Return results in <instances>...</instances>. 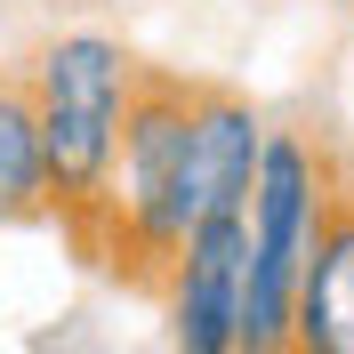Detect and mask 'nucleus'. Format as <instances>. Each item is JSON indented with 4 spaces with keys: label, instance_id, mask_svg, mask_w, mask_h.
Masks as SVG:
<instances>
[{
    "label": "nucleus",
    "instance_id": "1",
    "mask_svg": "<svg viewBox=\"0 0 354 354\" xmlns=\"http://www.w3.org/2000/svg\"><path fill=\"white\" fill-rule=\"evenodd\" d=\"M137 65L105 24H65L24 57L32 113H41V153H48V209L73 250H97V218L113 194V161H121V121L137 97Z\"/></svg>",
    "mask_w": 354,
    "mask_h": 354
},
{
    "label": "nucleus",
    "instance_id": "2",
    "mask_svg": "<svg viewBox=\"0 0 354 354\" xmlns=\"http://www.w3.org/2000/svg\"><path fill=\"white\" fill-rule=\"evenodd\" d=\"M194 234V73L137 65V97L121 121V161L97 218L88 266L121 290H161Z\"/></svg>",
    "mask_w": 354,
    "mask_h": 354
},
{
    "label": "nucleus",
    "instance_id": "3",
    "mask_svg": "<svg viewBox=\"0 0 354 354\" xmlns=\"http://www.w3.org/2000/svg\"><path fill=\"white\" fill-rule=\"evenodd\" d=\"M338 169L330 137L322 129H266V161L258 185H250V274H242V354H290L298 330V282H306V258L322 242V218H330Z\"/></svg>",
    "mask_w": 354,
    "mask_h": 354
},
{
    "label": "nucleus",
    "instance_id": "4",
    "mask_svg": "<svg viewBox=\"0 0 354 354\" xmlns=\"http://www.w3.org/2000/svg\"><path fill=\"white\" fill-rule=\"evenodd\" d=\"M242 274H250V209L201 218L161 282L169 354H242Z\"/></svg>",
    "mask_w": 354,
    "mask_h": 354
},
{
    "label": "nucleus",
    "instance_id": "5",
    "mask_svg": "<svg viewBox=\"0 0 354 354\" xmlns=\"http://www.w3.org/2000/svg\"><path fill=\"white\" fill-rule=\"evenodd\" d=\"M258 161H266V113L225 81H194V225L250 209Z\"/></svg>",
    "mask_w": 354,
    "mask_h": 354
},
{
    "label": "nucleus",
    "instance_id": "6",
    "mask_svg": "<svg viewBox=\"0 0 354 354\" xmlns=\"http://www.w3.org/2000/svg\"><path fill=\"white\" fill-rule=\"evenodd\" d=\"M290 354H354V177L338 185L330 218H322V242L306 258Z\"/></svg>",
    "mask_w": 354,
    "mask_h": 354
},
{
    "label": "nucleus",
    "instance_id": "7",
    "mask_svg": "<svg viewBox=\"0 0 354 354\" xmlns=\"http://www.w3.org/2000/svg\"><path fill=\"white\" fill-rule=\"evenodd\" d=\"M48 153H41V113L24 65H0V234L48 225Z\"/></svg>",
    "mask_w": 354,
    "mask_h": 354
},
{
    "label": "nucleus",
    "instance_id": "8",
    "mask_svg": "<svg viewBox=\"0 0 354 354\" xmlns=\"http://www.w3.org/2000/svg\"><path fill=\"white\" fill-rule=\"evenodd\" d=\"M97 354H105V346H97Z\"/></svg>",
    "mask_w": 354,
    "mask_h": 354
}]
</instances>
